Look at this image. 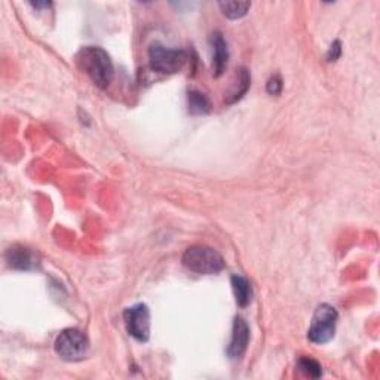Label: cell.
I'll use <instances>...</instances> for the list:
<instances>
[{
  "instance_id": "9c48e42d",
  "label": "cell",
  "mask_w": 380,
  "mask_h": 380,
  "mask_svg": "<svg viewBox=\"0 0 380 380\" xmlns=\"http://www.w3.org/2000/svg\"><path fill=\"white\" fill-rule=\"evenodd\" d=\"M6 262L9 267L18 269V271H30L36 267V256L29 248L24 247H12L8 249Z\"/></svg>"
},
{
  "instance_id": "8fae6325",
  "label": "cell",
  "mask_w": 380,
  "mask_h": 380,
  "mask_svg": "<svg viewBox=\"0 0 380 380\" xmlns=\"http://www.w3.org/2000/svg\"><path fill=\"white\" fill-rule=\"evenodd\" d=\"M188 100H189V112L192 115L210 113L211 101L205 94H202V92H199V91H190Z\"/></svg>"
},
{
  "instance_id": "7c38bea8",
  "label": "cell",
  "mask_w": 380,
  "mask_h": 380,
  "mask_svg": "<svg viewBox=\"0 0 380 380\" xmlns=\"http://www.w3.org/2000/svg\"><path fill=\"white\" fill-rule=\"evenodd\" d=\"M220 9L223 11L225 16L230 18V20H238V18H243L247 15L248 9L252 8L249 2H220Z\"/></svg>"
},
{
  "instance_id": "2e32d148",
  "label": "cell",
  "mask_w": 380,
  "mask_h": 380,
  "mask_svg": "<svg viewBox=\"0 0 380 380\" xmlns=\"http://www.w3.org/2000/svg\"><path fill=\"white\" fill-rule=\"evenodd\" d=\"M340 54H342V43L339 41L336 42H333V45L330 46V49L327 52V61H336L339 60L340 57Z\"/></svg>"
},
{
  "instance_id": "ba28073f",
  "label": "cell",
  "mask_w": 380,
  "mask_h": 380,
  "mask_svg": "<svg viewBox=\"0 0 380 380\" xmlns=\"http://www.w3.org/2000/svg\"><path fill=\"white\" fill-rule=\"evenodd\" d=\"M211 46H212V70H214V76L219 78L225 73L229 60V49L227 43L221 33L216 32L211 36Z\"/></svg>"
},
{
  "instance_id": "3957f363",
  "label": "cell",
  "mask_w": 380,
  "mask_h": 380,
  "mask_svg": "<svg viewBox=\"0 0 380 380\" xmlns=\"http://www.w3.org/2000/svg\"><path fill=\"white\" fill-rule=\"evenodd\" d=\"M149 63L152 70L162 75H172L180 71L188 63V52L183 49H170L156 42L149 48Z\"/></svg>"
},
{
  "instance_id": "6da1fadb",
  "label": "cell",
  "mask_w": 380,
  "mask_h": 380,
  "mask_svg": "<svg viewBox=\"0 0 380 380\" xmlns=\"http://www.w3.org/2000/svg\"><path fill=\"white\" fill-rule=\"evenodd\" d=\"M76 61L80 70L85 71L98 88L106 89L112 83L115 75L113 63L103 48L85 46L78 52Z\"/></svg>"
},
{
  "instance_id": "277c9868",
  "label": "cell",
  "mask_w": 380,
  "mask_h": 380,
  "mask_svg": "<svg viewBox=\"0 0 380 380\" xmlns=\"http://www.w3.org/2000/svg\"><path fill=\"white\" fill-rule=\"evenodd\" d=\"M337 311L331 304L322 303L313 313L311 328L308 331V339L317 345H324L335 337L336 324H337Z\"/></svg>"
},
{
  "instance_id": "5b68a950",
  "label": "cell",
  "mask_w": 380,
  "mask_h": 380,
  "mask_svg": "<svg viewBox=\"0 0 380 380\" xmlns=\"http://www.w3.org/2000/svg\"><path fill=\"white\" fill-rule=\"evenodd\" d=\"M89 349L87 336L78 328H67L60 333L55 340V352L66 361H79L85 358Z\"/></svg>"
},
{
  "instance_id": "30bf717a",
  "label": "cell",
  "mask_w": 380,
  "mask_h": 380,
  "mask_svg": "<svg viewBox=\"0 0 380 380\" xmlns=\"http://www.w3.org/2000/svg\"><path fill=\"white\" fill-rule=\"evenodd\" d=\"M232 289H234L235 300H236L238 306H241V308H247V306L252 303L253 289L247 278L241 276V275L232 276Z\"/></svg>"
},
{
  "instance_id": "5bb4252c",
  "label": "cell",
  "mask_w": 380,
  "mask_h": 380,
  "mask_svg": "<svg viewBox=\"0 0 380 380\" xmlns=\"http://www.w3.org/2000/svg\"><path fill=\"white\" fill-rule=\"evenodd\" d=\"M249 82H252V79H249V73L245 69H239V71H238V85L235 88V91L232 92V96L229 98V103H235V101H238V100H241L244 97V94L249 88Z\"/></svg>"
},
{
  "instance_id": "9a60e30c",
  "label": "cell",
  "mask_w": 380,
  "mask_h": 380,
  "mask_svg": "<svg viewBox=\"0 0 380 380\" xmlns=\"http://www.w3.org/2000/svg\"><path fill=\"white\" fill-rule=\"evenodd\" d=\"M282 87H284L282 85V79L280 76H278V75H275V76H272L271 79L267 80L266 89H267V92L271 96H280L281 92H282Z\"/></svg>"
},
{
  "instance_id": "4fadbf2b",
  "label": "cell",
  "mask_w": 380,
  "mask_h": 380,
  "mask_svg": "<svg viewBox=\"0 0 380 380\" xmlns=\"http://www.w3.org/2000/svg\"><path fill=\"white\" fill-rule=\"evenodd\" d=\"M298 367L300 372L304 375V376H308V377H312V379H318L322 376V367L321 364L318 363V361H315L309 357H303L299 359V363H298Z\"/></svg>"
},
{
  "instance_id": "52a82bcc",
  "label": "cell",
  "mask_w": 380,
  "mask_h": 380,
  "mask_svg": "<svg viewBox=\"0 0 380 380\" xmlns=\"http://www.w3.org/2000/svg\"><path fill=\"white\" fill-rule=\"evenodd\" d=\"M249 342V327L248 324L241 318L236 317L234 321V328H232V339L227 348V355L232 359H238L245 354Z\"/></svg>"
},
{
  "instance_id": "8992f818",
  "label": "cell",
  "mask_w": 380,
  "mask_h": 380,
  "mask_svg": "<svg viewBox=\"0 0 380 380\" xmlns=\"http://www.w3.org/2000/svg\"><path fill=\"white\" fill-rule=\"evenodd\" d=\"M124 321L129 336L138 342H147L150 337V311L144 303L129 306L124 312Z\"/></svg>"
},
{
  "instance_id": "7a4b0ae2",
  "label": "cell",
  "mask_w": 380,
  "mask_h": 380,
  "mask_svg": "<svg viewBox=\"0 0 380 380\" xmlns=\"http://www.w3.org/2000/svg\"><path fill=\"white\" fill-rule=\"evenodd\" d=\"M183 265L189 271L201 275H216L225 269V258L210 247H190L183 254Z\"/></svg>"
}]
</instances>
